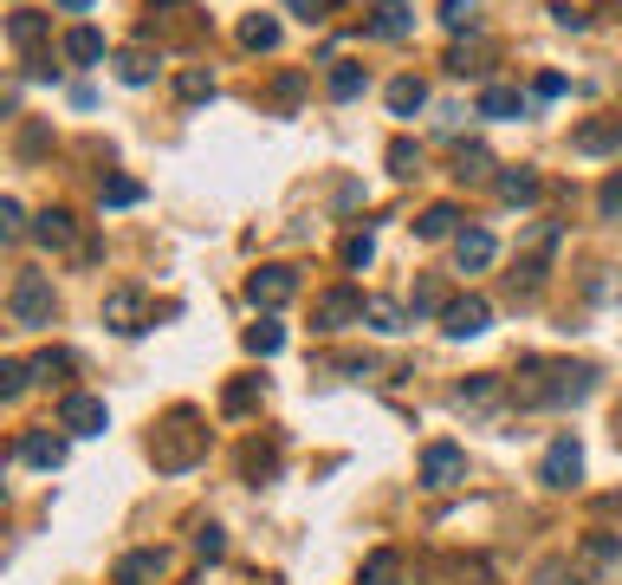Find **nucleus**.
I'll use <instances>...</instances> for the list:
<instances>
[{"label": "nucleus", "instance_id": "f257e3e1", "mask_svg": "<svg viewBox=\"0 0 622 585\" xmlns=\"http://www.w3.org/2000/svg\"><path fill=\"white\" fill-rule=\"evenodd\" d=\"M590 390H596V371L590 364H545V358H532L525 371H519V410H564V403H584Z\"/></svg>", "mask_w": 622, "mask_h": 585}, {"label": "nucleus", "instance_id": "f03ea898", "mask_svg": "<svg viewBox=\"0 0 622 585\" xmlns=\"http://www.w3.org/2000/svg\"><path fill=\"white\" fill-rule=\"evenodd\" d=\"M201 449H208V429H195V410H176L169 423L156 429V442H149V456L162 475H182V468L201 462Z\"/></svg>", "mask_w": 622, "mask_h": 585}, {"label": "nucleus", "instance_id": "7ed1b4c3", "mask_svg": "<svg viewBox=\"0 0 622 585\" xmlns=\"http://www.w3.org/2000/svg\"><path fill=\"white\" fill-rule=\"evenodd\" d=\"M7 306H13V325L20 332H46L52 325V312H59V293H52V273H20L13 280V293H7Z\"/></svg>", "mask_w": 622, "mask_h": 585}, {"label": "nucleus", "instance_id": "20e7f679", "mask_svg": "<svg viewBox=\"0 0 622 585\" xmlns=\"http://www.w3.org/2000/svg\"><path fill=\"white\" fill-rule=\"evenodd\" d=\"M539 481H545V488H577V481H584V442H577V436H557L545 449V462H539Z\"/></svg>", "mask_w": 622, "mask_h": 585}, {"label": "nucleus", "instance_id": "39448f33", "mask_svg": "<svg viewBox=\"0 0 622 585\" xmlns=\"http://www.w3.org/2000/svg\"><path fill=\"white\" fill-rule=\"evenodd\" d=\"M312 325H318V332H344V325H364V293H357V286H330L325 300L312 306Z\"/></svg>", "mask_w": 622, "mask_h": 585}, {"label": "nucleus", "instance_id": "423d86ee", "mask_svg": "<svg viewBox=\"0 0 622 585\" xmlns=\"http://www.w3.org/2000/svg\"><path fill=\"white\" fill-rule=\"evenodd\" d=\"M467 481V449L461 442H428L422 449V488H454Z\"/></svg>", "mask_w": 622, "mask_h": 585}, {"label": "nucleus", "instance_id": "0eeeda50", "mask_svg": "<svg viewBox=\"0 0 622 585\" xmlns=\"http://www.w3.org/2000/svg\"><path fill=\"white\" fill-rule=\"evenodd\" d=\"M59 429H66V436H105V429H110L105 397H85V390H72V397L59 403Z\"/></svg>", "mask_w": 622, "mask_h": 585}, {"label": "nucleus", "instance_id": "6e6552de", "mask_svg": "<svg viewBox=\"0 0 622 585\" xmlns=\"http://www.w3.org/2000/svg\"><path fill=\"white\" fill-rule=\"evenodd\" d=\"M486 325H493V306H486L480 293H467V300H447V306H441V332H447V339H480Z\"/></svg>", "mask_w": 622, "mask_h": 585}, {"label": "nucleus", "instance_id": "1a4fd4ad", "mask_svg": "<svg viewBox=\"0 0 622 585\" xmlns=\"http://www.w3.org/2000/svg\"><path fill=\"white\" fill-rule=\"evenodd\" d=\"M247 300H254L259 312H279L286 300H298V273L293 267H259L254 280H247Z\"/></svg>", "mask_w": 622, "mask_h": 585}, {"label": "nucleus", "instance_id": "9d476101", "mask_svg": "<svg viewBox=\"0 0 622 585\" xmlns=\"http://www.w3.org/2000/svg\"><path fill=\"white\" fill-rule=\"evenodd\" d=\"M105 325H110V332H124V339L149 332V325H144V293H137V286H117V293L105 300Z\"/></svg>", "mask_w": 622, "mask_h": 585}, {"label": "nucleus", "instance_id": "9b49d317", "mask_svg": "<svg viewBox=\"0 0 622 585\" xmlns=\"http://www.w3.org/2000/svg\"><path fill=\"white\" fill-rule=\"evenodd\" d=\"M20 462H33V468H59L66 462V429H52V423H39L20 436Z\"/></svg>", "mask_w": 622, "mask_h": 585}, {"label": "nucleus", "instance_id": "f8f14e48", "mask_svg": "<svg viewBox=\"0 0 622 585\" xmlns=\"http://www.w3.org/2000/svg\"><path fill=\"white\" fill-rule=\"evenodd\" d=\"M454 261H461V273H486L493 261H500V241L486 228H461L454 234Z\"/></svg>", "mask_w": 622, "mask_h": 585}, {"label": "nucleus", "instance_id": "ddd939ff", "mask_svg": "<svg viewBox=\"0 0 622 585\" xmlns=\"http://www.w3.org/2000/svg\"><path fill=\"white\" fill-rule=\"evenodd\" d=\"M571 150H577V156H610V150H622V117H590V124H577Z\"/></svg>", "mask_w": 622, "mask_h": 585}, {"label": "nucleus", "instance_id": "4468645a", "mask_svg": "<svg viewBox=\"0 0 622 585\" xmlns=\"http://www.w3.org/2000/svg\"><path fill=\"white\" fill-rule=\"evenodd\" d=\"M162 573H169V553H162V546H137V553L117 559V585H149V579H162Z\"/></svg>", "mask_w": 622, "mask_h": 585}, {"label": "nucleus", "instance_id": "2eb2a0df", "mask_svg": "<svg viewBox=\"0 0 622 585\" xmlns=\"http://www.w3.org/2000/svg\"><path fill=\"white\" fill-rule=\"evenodd\" d=\"M415 33V7L408 0H376L369 7V39H408Z\"/></svg>", "mask_w": 622, "mask_h": 585}, {"label": "nucleus", "instance_id": "dca6fc26", "mask_svg": "<svg viewBox=\"0 0 622 585\" xmlns=\"http://www.w3.org/2000/svg\"><path fill=\"white\" fill-rule=\"evenodd\" d=\"M27 234H33L39 247H72V241H78V222L66 215V208H39Z\"/></svg>", "mask_w": 622, "mask_h": 585}, {"label": "nucleus", "instance_id": "f3484780", "mask_svg": "<svg viewBox=\"0 0 622 585\" xmlns=\"http://www.w3.org/2000/svg\"><path fill=\"white\" fill-rule=\"evenodd\" d=\"M422 105H428V85H422V78H415V72L389 78V111H396V117H415V111H422Z\"/></svg>", "mask_w": 622, "mask_h": 585}, {"label": "nucleus", "instance_id": "a211bd4d", "mask_svg": "<svg viewBox=\"0 0 622 585\" xmlns=\"http://www.w3.org/2000/svg\"><path fill=\"white\" fill-rule=\"evenodd\" d=\"M493 189H500V202H513V208H532V202H539V176H532V169H500Z\"/></svg>", "mask_w": 622, "mask_h": 585}, {"label": "nucleus", "instance_id": "6ab92c4d", "mask_svg": "<svg viewBox=\"0 0 622 585\" xmlns=\"http://www.w3.org/2000/svg\"><path fill=\"white\" fill-rule=\"evenodd\" d=\"M240 46H247V52H273V46H279V20H273V13H247V20H240Z\"/></svg>", "mask_w": 622, "mask_h": 585}, {"label": "nucleus", "instance_id": "aec40b11", "mask_svg": "<svg viewBox=\"0 0 622 585\" xmlns=\"http://www.w3.org/2000/svg\"><path fill=\"white\" fill-rule=\"evenodd\" d=\"M66 59H72V66H98V59H105V33H98V27H72V33H66Z\"/></svg>", "mask_w": 622, "mask_h": 585}, {"label": "nucleus", "instance_id": "412c9836", "mask_svg": "<svg viewBox=\"0 0 622 585\" xmlns=\"http://www.w3.org/2000/svg\"><path fill=\"white\" fill-rule=\"evenodd\" d=\"M364 85H369V72H364V66H351V59H337V66H330V98H337V105L364 98Z\"/></svg>", "mask_w": 622, "mask_h": 585}, {"label": "nucleus", "instance_id": "4be33fe9", "mask_svg": "<svg viewBox=\"0 0 622 585\" xmlns=\"http://www.w3.org/2000/svg\"><path fill=\"white\" fill-rule=\"evenodd\" d=\"M525 111V98H519L513 85H486V91H480V117H500V124H506V117H519Z\"/></svg>", "mask_w": 622, "mask_h": 585}, {"label": "nucleus", "instance_id": "5701e85b", "mask_svg": "<svg viewBox=\"0 0 622 585\" xmlns=\"http://www.w3.org/2000/svg\"><path fill=\"white\" fill-rule=\"evenodd\" d=\"M454 222H461V208H454V202H435V208H422L415 234H422V241H447V234H454Z\"/></svg>", "mask_w": 622, "mask_h": 585}, {"label": "nucleus", "instance_id": "b1692460", "mask_svg": "<svg viewBox=\"0 0 622 585\" xmlns=\"http://www.w3.org/2000/svg\"><path fill=\"white\" fill-rule=\"evenodd\" d=\"M441 27L447 33H480V0H441Z\"/></svg>", "mask_w": 622, "mask_h": 585}, {"label": "nucleus", "instance_id": "393cba45", "mask_svg": "<svg viewBox=\"0 0 622 585\" xmlns=\"http://www.w3.org/2000/svg\"><path fill=\"white\" fill-rule=\"evenodd\" d=\"M98 202H105V208H137V202H144V183H137V176H105Z\"/></svg>", "mask_w": 622, "mask_h": 585}, {"label": "nucleus", "instance_id": "a878e982", "mask_svg": "<svg viewBox=\"0 0 622 585\" xmlns=\"http://www.w3.org/2000/svg\"><path fill=\"white\" fill-rule=\"evenodd\" d=\"M7 33H13V46H27V52H33L39 39L52 33V20H46V13H13V20H7Z\"/></svg>", "mask_w": 622, "mask_h": 585}, {"label": "nucleus", "instance_id": "bb28decb", "mask_svg": "<svg viewBox=\"0 0 622 585\" xmlns=\"http://www.w3.org/2000/svg\"><path fill=\"white\" fill-rule=\"evenodd\" d=\"M117 78H124V85H149V78H156V59H149L144 46H130V52H117Z\"/></svg>", "mask_w": 622, "mask_h": 585}, {"label": "nucleus", "instance_id": "cd10ccee", "mask_svg": "<svg viewBox=\"0 0 622 585\" xmlns=\"http://www.w3.org/2000/svg\"><path fill=\"white\" fill-rule=\"evenodd\" d=\"M493 397H500V378H493V371H480V378H467V384L454 390L461 410H480V403H493Z\"/></svg>", "mask_w": 622, "mask_h": 585}, {"label": "nucleus", "instance_id": "c85d7f7f", "mask_svg": "<svg viewBox=\"0 0 622 585\" xmlns=\"http://www.w3.org/2000/svg\"><path fill=\"white\" fill-rule=\"evenodd\" d=\"M364 319L376 332H408V312L396 306V300H364Z\"/></svg>", "mask_w": 622, "mask_h": 585}, {"label": "nucleus", "instance_id": "c756f323", "mask_svg": "<svg viewBox=\"0 0 622 585\" xmlns=\"http://www.w3.org/2000/svg\"><path fill=\"white\" fill-rule=\"evenodd\" d=\"M254 403H259V378H240V384L220 390V410H227V417H247Z\"/></svg>", "mask_w": 622, "mask_h": 585}, {"label": "nucleus", "instance_id": "7c9ffc66", "mask_svg": "<svg viewBox=\"0 0 622 585\" xmlns=\"http://www.w3.org/2000/svg\"><path fill=\"white\" fill-rule=\"evenodd\" d=\"M279 345H286V332H279L273 319H259V325H247V351H254V358H273Z\"/></svg>", "mask_w": 622, "mask_h": 585}, {"label": "nucleus", "instance_id": "2f4dec72", "mask_svg": "<svg viewBox=\"0 0 622 585\" xmlns=\"http://www.w3.org/2000/svg\"><path fill=\"white\" fill-rule=\"evenodd\" d=\"M27 228H33V222H27V208L0 195V247H13V241H20V234H27Z\"/></svg>", "mask_w": 622, "mask_h": 585}, {"label": "nucleus", "instance_id": "473e14b6", "mask_svg": "<svg viewBox=\"0 0 622 585\" xmlns=\"http://www.w3.org/2000/svg\"><path fill=\"white\" fill-rule=\"evenodd\" d=\"M33 384V364H13V358H0V403H13L20 390Z\"/></svg>", "mask_w": 622, "mask_h": 585}, {"label": "nucleus", "instance_id": "72a5a7b5", "mask_svg": "<svg viewBox=\"0 0 622 585\" xmlns=\"http://www.w3.org/2000/svg\"><path fill=\"white\" fill-rule=\"evenodd\" d=\"M396 573H403V559L383 546V553H369V566H364V579H357V585H389Z\"/></svg>", "mask_w": 622, "mask_h": 585}, {"label": "nucleus", "instance_id": "f704fd0d", "mask_svg": "<svg viewBox=\"0 0 622 585\" xmlns=\"http://www.w3.org/2000/svg\"><path fill=\"white\" fill-rule=\"evenodd\" d=\"M447 300H441L435 280H415V300H408V319H428V312H441Z\"/></svg>", "mask_w": 622, "mask_h": 585}, {"label": "nucleus", "instance_id": "c9c22d12", "mask_svg": "<svg viewBox=\"0 0 622 585\" xmlns=\"http://www.w3.org/2000/svg\"><path fill=\"white\" fill-rule=\"evenodd\" d=\"M66 371H72V351H39V358H33L39 384H52V378H66Z\"/></svg>", "mask_w": 622, "mask_h": 585}, {"label": "nucleus", "instance_id": "e433bc0d", "mask_svg": "<svg viewBox=\"0 0 622 585\" xmlns=\"http://www.w3.org/2000/svg\"><path fill=\"white\" fill-rule=\"evenodd\" d=\"M389 169H396V176H415V169H422V150H415L408 137H396V144H389Z\"/></svg>", "mask_w": 622, "mask_h": 585}, {"label": "nucleus", "instance_id": "4c0bfd02", "mask_svg": "<svg viewBox=\"0 0 622 585\" xmlns=\"http://www.w3.org/2000/svg\"><path fill=\"white\" fill-rule=\"evenodd\" d=\"M176 91H182L188 105H201V98H215V78H208V72H182V78H176Z\"/></svg>", "mask_w": 622, "mask_h": 585}, {"label": "nucleus", "instance_id": "58836bf2", "mask_svg": "<svg viewBox=\"0 0 622 585\" xmlns=\"http://www.w3.org/2000/svg\"><path fill=\"white\" fill-rule=\"evenodd\" d=\"M486 169H493V156H486V150L474 144V150H461V169H454V176H461V183H480Z\"/></svg>", "mask_w": 622, "mask_h": 585}, {"label": "nucleus", "instance_id": "ea45409f", "mask_svg": "<svg viewBox=\"0 0 622 585\" xmlns=\"http://www.w3.org/2000/svg\"><path fill=\"white\" fill-rule=\"evenodd\" d=\"M369 261H376V241H369V234H351V241H344V267H369Z\"/></svg>", "mask_w": 622, "mask_h": 585}, {"label": "nucleus", "instance_id": "a19ab883", "mask_svg": "<svg viewBox=\"0 0 622 585\" xmlns=\"http://www.w3.org/2000/svg\"><path fill=\"white\" fill-rule=\"evenodd\" d=\"M330 7H337V0H286V13H298L305 27H318V20H330Z\"/></svg>", "mask_w": 622, "mask_h": 585}, {"label": "nucleus", "instance_id": "79ce46f5", "mask_svg": "<svg viewBox=\"0 0 622 585\" xmlns=\"http://www.w3.org/2000/svg\"><path fill=\"white\" fill-rule=\"evenodd\" d=\"M539 585H584V573L564 566V559H551V566H539Z\"/></svg>", "mask_w": 622, "mask_h": 585}, {"label": "nucleus", "instance_id": "37998d69", "mask_svg": "<svg viewBox=\"0 0 622 585\" xmlns=\"http://www.w3.org/2000/svg\"><path fill=\"white\" fill-rule=\"evenodd\" d=\"M596 208H603L610 222H616V215H622V169H616V176H610V183H603V189H596Z\"/></svg>", "mask_w": 622, "mask_h": 585}, {"label": "nucleus", "instance_id": "c03bdc74", "mask_svg": "<svg viewBox=\"0 0 622 585\" xmlns=\"http://www.w3.org/2000/svg\"><path fill=\"white\" fill-rule=\"evenodd\" d=\"M195 553H201V559H220V553H227V534H220V527H201V534H195Z\"/></svg>", "mask_w": 622, "mask_h": 585}, {"label": "nucleus", "instance_id": "a18cd8bd", "mask_svg": "<svg viewBox=\"0 0 622 585\" xmlns=\"http://www.w3.org/2000/svg\"><path fill=\"white\" fill-rule=\"evenodd\" d=\"M532 98H564V72H539L532 78Z\"/></svg>", "mask_w": 622, "mask_h": 585}, {"label": "nucleus", "instance_id": "49530a36", "mask_svg": "<svg viewBox=\"0 0 622 585\" xmlns=\"http://www.w3.org/2000/svg\"><path fill=\"white\" fill-rule=\"evenodd\" d=\"M551 20L571 27V33H584V27H590V13H577V7H551Z\"/></svg>", "mask_w": 622, "mask_h": 585}, {"label": "nucleus", "instance_id": "de8ad7c7", "mask_svg": "<svg viewBox=\"0 0 622 585\" xmlns=\"http://www.w3.org/2000/svg\"><path fill=\"white\" fill-rule=\"evenodd\" d=\"M13 98H20V91H13V85H0V111H13Z\"/></svg>", "mask_w": 622, "mask_h": 585}, {"label": "nucleus", "instance_id": "09e8293b", "mask_svg": "<svg viewBox=\"0 0 622 585\" xmlns=\"http://www.w3.org/2000/svg\"><path fill=\"white\" fill-rule=\"evenodd\" d=\"M59 7H66V13H85V7H98V0H59Z\"/></svg>", "mask_w": 622, "mask_h": 585}, {"label": "nucleus", "instance_id": "8fccbe9b", "mask_svg": "<svg viewBox=\"0 0 622 585\" xmlns=\"http://www.w3.org/2000/svg\"><path fill=\"white\" fill-rule=\"evenodd\" d=\"M616 442H622V403H616Z\"/></svg>", "mask_w": 622, "mask_h": 585}]
</instances>
